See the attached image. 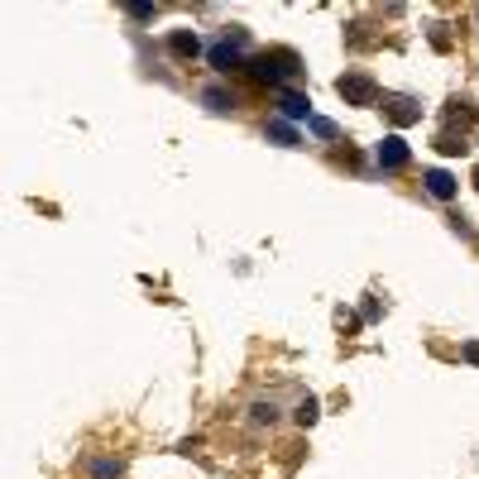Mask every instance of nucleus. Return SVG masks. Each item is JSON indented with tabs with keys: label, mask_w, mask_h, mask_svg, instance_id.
<instances>
[{
	"label": "nucleus",
	"mask_w": 479,
	"mask_h": 479,
	"mask_svg": "<svg viewBox=\"0 0 479 479\" xmlns=\"http://www.w3.org/2000/svg\"><path fill=\"white\" fill-rule=\"evenodd\" d=\"M249 72H254L259 82H283V77H297V72H302V58H297L292 48H274V53H259V58L249 63Z\"/></svg>",
	"instance_id": "f257e3e1"
},
{
	"label": "nucleus",
	"mask_w": 479,
	"mask_h": 479,
	"mask_svg": "<svg viewBox=\"0 0 479 479\" xmlns=\"http://www.w3.org/2000/svg\"><path fill=\"white\" fill-rule=\"evenodd\" d=\"M336 92L345 96L350 105H374V101H379V82H374L369 72H345V77L336 82Z\"/></svg>",
	"instance_id": "f03ea898"
},
{
	"label": "nucleus",
	"mask_w": 479,
	"mask_h": 479,
	"mask_svg": "<svg viewBox=\"0 0 479 479\" xmlns=\"http://www.w3.org/2000/svg\"><path fill=\"white\" fill-rule=\"evenodd\" d=\"M240 43H245V29H235V34H225L221 43H211V68H221V72L245 68V63H240Z\"/></svg>",
	"instance_id": "7ed1b4c3"
},
{
	"label": "nucleus",
	"mask_w": 479,
	"mask_h": 479,
	"mask_svg": "<svg viewBox=\"0 0 479 479\" xmlns=\"http://www.w3.org/2000/svg\"><path fill=\"white\" fill-rule=\"evenodd\" d=\"M407 159H412V149H407L398 134H388V139L379 144V168H383V173H398V168H407Z\"/></svg>",
	"instance_id": "20e7f679"
},
{
	"label": "nucleus",
	"mask_w": 479,
	"mask_h": 479,
	"mask_svg": "<svg viewBox=\"0 0 479 479\" xmlns=\"http://www.w3.org/2000/svg\"><path fill=\"white\" fill-rule=\"evenodd\" d=\"M383 110H388V120H393V125H412V120H422V105H417L412 96H388V101H383Z\"/></svg>",
	"instance_id": "39448f33"
},
{
	"label": "nucleus",
	"mask_w": 479,
	"mask_h": 479,
	"mask_svg": "<svg viewBox=\"0 0 479 479\" xmlns=\"http://www.w3.org/2000/svg\"><path fill=\"white\" fill-rule=\"evenodd\" d=\"M278 110H283L287 120H312V101L302 92H278Z\"/></svg>",
	"instance_id": "423d86ee"
},
{
	"label": "nucleus",
	"mask_w": 479,
	"mask_h": 479,
	"mask_svg": "<svg viewBox=\"0 0 479 479\" xmlns=\"http://www.w3.org/2000/svg\"><path fill=\"white\" fill-rule=\"evenodd\" d=\"M422 183H427V192H431L436 201H451V196H456V178H451L446 168H431V173H427Z\"/></svg>",
	"instance_id": "0eeeda50"
},
{
	"label": "nucleus",
	"mask_w": 479,
	"mask_h": 479,
	"mask_svg": "<svg viewBox=\"0 0 479 479\" xmlns=\"http://www.w3.org/2000/svg\"><path fill=\"white\" fill-rule=\"evenodd\" d=\"M168 48H173L178 58H196V53H201V43H196V34H173V39H168Z\"/></svg>",
	"instance_id": "6e6552de"
},
{
	"label": "nucleus",
	"mask_w": 479,
	"mask_h": 479,
	"mask_svg": "<svg viewBox=\"0 0 479 479\" xmlns=\"http://www.w3.org/2000/svg\"><path fill=\"white\" fill-rule=\"evenodd\" d=\"M269 139H278V144L292 149V144H297V130H292L287 120H269Z\"/></svg>",
	"instance_id": "1a4fd4ad"
},
{
	"label": "nucleus",
	"mask_w": 479,
	"mask_h": 479,
	"mask_svg": "<svg viewBox=\"0 0 479 479\" xmlns=\"http://www.w3.org/2000/svg\"><path fill=\"white\" fill-rule=\"evenodd\" d=\"M201 101H206L211 110H230V105H235V96L221 92V87H206V92H201Z\"/></svg>",
	"instance_id": "9d476101"
},
{
	"label": "nucleus",
	"mask_w": 479,
	"mask_h": 479,
	"mask_svg": "<svg viewBox=\"0 0 479 479\" xmlns=\"http://www.w3.org/2000/svg\"><path fill=\"white\" fill-rule=\"evenodd\" d=\"M92 479H120V460H92Z\"/></svg>",
	"instance_id": "9b49d317"
},
{
	"label": "nucleus",
	"mask_w": 479,
	"mask_h": 479,
	"mask_svg": "<svg viewBox=\"0 0 479 479\" xmlns=\"http://www.w3.org/2000/svg\"><path fill=\"white\" fill-rule=\"evenodd\" d=\"M436 149H441V154H465L470 144H465V139H456V134H441V139H436Z\"/></svg>",
	"instance_id": "f8f14e48"
},
{
	"label": "nucleus",
	"mask_w": 479,
	"mask_h": 479,
	"mask_svg": "<svg viewBox=\"0 0 479 479\" xmlns=\"http://www.w3.org/2000/svg\"><path fill=\"white\" fill-rule=\"evenodd\" d=\"M307 125H312V134H321V139H331V134H336V125H331V120H321V115H312Z\"/></svg>",
	"instance_id": "ddd939ff"
},
{
	"label": "nucleus",
	"mask_w": 479,
	"mask_h": 479,
	"mask_svg": "<svg viewBox=\"0 0 479 479\" xmlns=\"http://www.w3.org/2000/svg\"><path fill=\"white\" fill-rule=\"evenodd\" d=\"M274 417H278L274 402H254V422H274Z\"/></svg>",
	"instance_id": "4468645a"
},
{
	"label": "nucleus",
	"mask_w": 479,
	"mask_h": 479,
	"mask_svg": "<svg viewBox=\"0 0 479 479\" xmlns=\"http://www.w3.org/2000/svg\"><path fill=\"white\" fill-rule=\"evenodd\" d=\"M297 422H302V427H307V422H316V402H312V398L297 407Z\"/></svg>",
	"instance_id": "2eb2a0df"
},
{
	"label": "nucleus",
	"mask_w": 479,
	"mask_h": 479,
	"mask_svg": "<svg viewBox=\"0 0 479 479\" xmlns=\"http://www.w3.org/2000/svg\"><path fill=\"white\" fill-rule=\"evenodd\" d=\"M465 360H470V365H479V340H470V345H465Z\"/></svg>",
	"instance_id": "dca6fc26"
},
{
	"label": "nucleus",
	"mask_w": 479,
	"mask_h": 479,
	"mask_svg": "<svg viewBox=\"0 0 479 479\" xmlns=\"http://www.w3.org/2000/svg\"><path fill=\"white\" fill-rule=\"evenodd\" d=\"M475 187H479V168H475Z\"/></svg>",
	"instance_id": "f3484780"
}]
</instances>
